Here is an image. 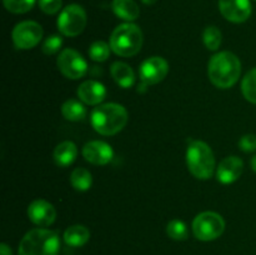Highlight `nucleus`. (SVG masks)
Segmentation results:
<instances>
[{
	"label": "nucleus",
	"instance_id": "1",
	"mask_svg": "<svg viewBox=\"0 0 256 255\" xmlns=\"http://www.w3.org/2000/svg\"><path fill=\"white\" fill-rule=\"evenodd\" d=\"M242 74L239 58L230 52H220L210 59L208 75L212 84L220 89L234 86Z\"/></svg>",
	"mask_w": 256,
	"mask_h": 255
},
{
	"label": "nucleus",
	"instance_id": "2",
	"mask_svg": "<svg viewBox=\"0 0 256 255\" xmlns=\"http://www.w3.org/2000/svg\"><path fill=\"white\" fill-rule=\"evenodd\" d=\"M90 122L95 132L110 136L124 129L128 122V112L122 105L108 102L94 108L90 115Z\"/></svg>",
	"mask_w": 256,
	"mask_h": 255
},
{
	"label": "nucleus",
	"instance_id": "3",
	"mask_svg": "<svg viewBox=\"0 0 256 255\" xmlns=\"http://www.w3.org/2000/svg\"><path fill=\"white\" fill-rule=\"evenodd\" d=\"M59 234L54 230L36 228L24 235L19 244V255H58Z\"/></svg>",
	"mask_w": 256,
	"mask_h": 255
},
{
	"label": "nucleus",
	"instance_id": "4",
	"mask_svg": "<svg viewBox=\"0 0 256 255\" xmlns=\"http://www.w3.org/2000/svg\"><path fill=\"white\" fill-rule=\"evenodd\" d=\"M186 164L189 172L196 179H210L215 169V156L212 148L202 140L190 142L186 150Z\"/></svg>",
	"mask_w": 256,
	"mask_h": 255
},
{
	"label": "nucleus",
	"instance_id": "5",
	"mask_svg": "<svg viewBox=\"0 0 256 255\" xmlns=\"http://www.w3.org/2000/svg\"><path fill=\"white\" fill-rule=\"evenodd\" d=\"M142 46V32L132 22L118 25L110 36V48L119 56H134Z\"/></svg>",
	"mask_w": 256,
	"mask_h": 255
},
{
	"label": "nucleus",
	"instance_id": "6",
	"mask_svg": "<svg viewBox=\"0 0 256 255\" xmlns=\"http://www.w3.org/2000/svg\"><path fill=\"white\" fill-rule=\"evenodd\" d=\"M225 230V222L220 214L215 212H204L196 215L192 222V232L202 242H212L218 239Z\"/></svg>",
	"mask_w": 256,
	"mask_h": 255
},
{
	"label": "nucleus",
	"instance_id": "7",
	"mask_svg": "<svg viewBox=\"0 0 256 255\" xmlns=\"http://www.w3.org/2000/svg\"><path fill=\"white\" fill-rule=\"evenodd\" d=\"M86 26V12L78 4L65 6L58 18V29L62 35L69 38L78 36Z\"/></svg>",
	"mask_w": 256,
	"mask_h": 255
},
{
	"label": "nucleus",
	"instance_id": "8",
	"mask_svg": "<svg viewBox=\"0 0 256 255\" xmlns=\"http://www.w3.org/2000/svg\"><path fill=\"white\" fill-rule=\"evenodd\" d=\"M12 42L16 49L29 50L36 46L42 38V28L32 20H25L12 29Z\"/></svg>",
	"mask_w": 256,
	"mask_h": 255
},
{
	"label": "nucleus",
	"instance_id": "9",
	"mask_svg": "<svg viewBox=\"0 0 256 255\" xmlns=\"http://www.w3.org/2000/svg\"><path fill=\"white\" fill-rule=\"evenodd\" d=\"M56 65L60 72L68 79L76 80L88 72V62L80 52L74 49H64L59 54Z\"/></svg>",
	"mask_w": 256,
	"mask_h": 255
},
{
	"label": "nucleus",
	"instance_id": "10",
	"mask_svg": "<svg viewBox=\"0 0 256 255\" xmlns=\"http://www.w3.org/2000/svg\"><path fill=\"white\" fill-rule=\"evenodd\" d=\"M168 72H169V64L164 58L152 56L144 60L139 68V75L142 80V86H139V89L162 82Z\"/></svg>",
	"mask_w": 256,
	"mask_h": 255
},
{
	"label": "nucleus",
	"instance_id": "11",
	"mask_svg": "<svg viewBox=\"0 0 256 255\" xmlns=\"http://www.w3.org/2000/svg\"><path fill=\"white\" fill-rule=\"evenodd\" d=\"M219 10L222 16L232 22H244L252 15L250 0H219Z\"/></svg>",
	"mask_w": 256,
	"mask_h": 255
},
{
	"label": "nucleus",
	"instance_id": "12",
	"mask_svg": "<svg viewBox=\"0 0 256 255\" xmlns=\"http://www.w3.org/2000/svg\"><path fill=\"white\" fill-rule=\"evenodd\" d=\"M28 216L30 222H34L38 226H49L55 222L56 210L54 205L44 199H36L28 206Z\"/></svg>",
	"mask_w": 256,
	"mask_h": 255
},
{
	"label": "nucleus",
	"instance_id": "13",
	"mask_svg": "<svg viewBox=\"0 0 256 255\" xmlns=\"http://www.w3.org/2000/svg\"><path fill=\"white\" fill-rule=\"evenodd\" d=\"M82 156L90 164L106 165L112 160L114 152L108 142L102 140H92L84 145Z\"/></svg>",
	"mask_w": 256,
	"mask_h": 255
},
{
	"label": "nucleus",
	"instance_id": "14",
	"mask_svg": "<svg viewBox=\"0 0 256 255\" xmlns=\"http://www.w3.org/2000/svg\"><path fill=\"white\" fill-rule=\"evenodd\" d=\"M244 169V162L238 156H228L220 162L216 169V178L222 184L236 182Z\"/></svg>",
	"mask_w": 256,
	"mask_h": 255
},
{
	"label": "nucleus",
	"instance_id": "15",
	"mask_svg": "<svg viewBox=\"0 0 256 255\" xmlns=\"http://www.w3.org/2000/svg\"><path fill=\"white\" fill-rule=\"evenodd\" d=\"M78 96L88 105H98L106 98V88L96 80H86L78 88Z\"/></svg>",
	"mask_w": 256,
	"mask_h": 255
},
{
	"label": "nucleus",
	"instance_id": "16",
	"mask_svg": "<svg viewBox=\"0 0 256 255\" xmlns=\"http://www.w3.org/2000/svg\"><path fill=\"white\" fill-rule=\"evenodd\" d=\"M54 162L58 166L66 168L72 165L78 158V148L72 142H62L54 150Z\"/></svg>",
	"mask_w": 256,
	"mask_h": 255
},
{
	"label": "nucleus",
	"instance_id": "17",
	"mask_svg": "<svg viewBox=\"0 0 256 255\" xmlns=\"http://www.w3.org/2000/svg\"><path fill=\"white\" fill-rule=\"evenodd\" d=\"M110 72H112V79H114V82H116L119 86L124 88V89H129V88H132V85H134L135 74L134 72H132V68H130L126 62H112V66H110Z\"/></svg>",
	"mask_w": 256,
	"mask_h": 255
},
{
	"label": "nucleus",
	"instance_id": "18",
	"mask_svg": "<svg viewBox=\"0 0 256 255\" xmlns=\"http://www.w3.org/2000/svg\"><path fill=\"white\" fill-rule=\"evenodd\" d=\"M112 8L114 14L125 22H134L140 15V9L134 0H112Z\"/></svg>",
	"mask_w": 256,
	"mask_h": 255
},
{
	"label": "nucleus",
	"instance_id": "19",
	"mask_svg": "<svg viewBox=\"0 0 256 255\" xmlns=\"http://www.w3.org/2000/svg\"><path fill=\"white\" fill-rule=\"evenodd\" d=\"M90 239V232L84 225H72L64 232V242L69 246L79 248L86 244Z\"/></svg>",
	"mask_w": 256,
	"mask_h": 255
},
{
	"label": "nucleus",
	"instance_id": "20",
	"mask_svg": "<svg viewBox=\"0 0 256 255\" xmlns=\"http://www.w3.org/2000/svg\"><path fill=\"white\" fill-rule=\"evenodd\" d=\"M62 116L70 122H80L86 116V108L79 100L69 99L62 106Z\"/></svg>",
	"mask_w": 256,
	"mask_h": 255
},
{
	"label": "nucleus",
	"instance_id": "21",
	"mask_svg": "<svg viewBox=\"0 0 256 255\" xmlns=\"http://www.w3.org/2000/svg\"><path fill=\"white\" fill-rule=\"evenodd\" d=\"M70 182L78 192H86L92 188V176L89 170L84 169V168H76L72 170V175H70Z\"/></svg>",
	"mask_w": 256,
	"mask_h": 255
},
{
	"label": "nucleus",
	"instance_id": "22",
	"mask_svg": "<svg viewBox=\"0 0 256 255\" xmlns=\"http://www.w3.org/2000/svg\"><path fill=\"white\" fill-rule=\"evenodd\" d=\"M242 92L248 102L256 104V68L250 70L242 79Z\"/></svg>",
	"mask_w": 256,
	"mask_h": 255
},
{
	"label": "nucleus",
	"instance_id": "23",
	"mask_svg": "<svg viewBox=\"0 0 256 255\" xmlns=\"http://www.w3.org/2000/svg\"><path fill=\"white\" fill-rule=\"evenodd\" d=\"M166 232L172 239L178 240V242H182L186 240L189 236V230H188L186 224L179 219H174L168 224Z\"/></svg>",
	"mask_w": 256,
	"mask_h": 255
},
{
	"label": "nucleus",
	"instance_id": "24",
	"mask_svg": "<svg viewBox=\"0 0 256 255\" xmlns=\"http://www.w3.org/2000/svg\"><path fill=\"white\" fill-rule=\"evenodd\" d=\"M202 40L208 49L212 52L218 50L222 44V32L214 25L205 28L204 32H202Z\"/></svg>",
	"mask_w": 256,
	"mask_h": 255
},
{
	"label": "nucleus",
	"instance_id": "25",
	"mask_svg": "<svg viewBox=\"0 0 256 255\" xmlns=\"http://www.w3.org/2000/svg\"><path fill=\"white\" fill-rule=\"evenodd\" d=\"M110 45L106 44L105 42H95L90 45L89 48V56L90 59L94 60V62H105V60L109 58L110 54Z\"/></svg>",
	"mask_w": 256,
	"mask_h": 255
},
{
	"label": "nucleus",
	"instance_id": "26",
	"mask_svg": "<svg viewBox=\"0 0 256 255\" xmlns=\"http://www.w3.org/2000/svg\"><path fill=\"white\" fill-rule=\"evenodd\" d=\"M8 12L12 14H25L32 9L35 0H2Z\"/></svg>",
	"mask_w": 256,
	"mask_h": 255
},
{
	"label": "nucleus",
	"instance_id": "27",
	"mask_svg": "<svg viewBox=\"0 0 256 255\" xmlns=\"http://www.w3.org/2000/svg\"><path fill=\"white\" fill-rule=\"evenodd\" d=\"M62 45V39L59 35H52L42 42V50L45 55H52L60 50Z\"/></svg>",
	"mask_w": 256,
	"mask_h": 255
},
{
	"label": "nucleus",
	"instance_id": "28",
	"mask_svg": "<svg viewBox=\"0 0 256 255\" xmlns=\"http://www.w3.org/2000/svg\"><path fill=\"white\" fill-rule=\"evenodd\" d=\"M62 0H39V8L45 14H56L62 8Z\"/></svg>",
	"mask_w": 256,
	"mask_h": 255
},
{
	"label": "nucleus",
	"instance_id": "29",
	"mask_svg": "<svg viewBox=\"0 0 256 255\" xmlns=\"http://www.w3.org/2000/svg\"><path fill=\"white\" fill-rule=\"evenodd\" d=\"M239 148L245 152H252L256 150V135L246 134L240 139Z\"/></svg>",
	"mask_w": 256,
	"mask_h": 255
},
{
	"label": "nucleus",
	"instance_id": "30",
	"mask_svg": "<svg viewBox=\"0 0 256 255\" xmlns=\"http://www.w3.org/2000/svg\"><path fill=\"white\" fill-rule=\"evenodd\" d=\"M0 255H12V249H10L5 242H2V244L0 245Z\"/></svg>",
	"mask_w": 256,
	"mask_h": 255
},
{
	"label": "nucleus",
	"instance_id": "31",
	"mask_svg": "<svg viewBox=\"0 0 256 255\" xmlns=\"http://www.w3.org/2000/svg\"><path fill=\"white\" fill-rule=\"evenodd\" d=\"M252 169L256 172V155L252 159Z\"/></svg>",
	"mask_w": 256,
	"mask_h": 255
},
{
	"label": "nucleus",
	"instance_id": "32",
	"mask_svg": "<svg viewBox=\"0 0 256 255\" xmlns=\"http://www.w3.org/2000/svg\"><path fill=\"white\" fill-rule=\"evenodd\" d=\"M142 2H144V4H146V5H152V4H155L158 0H142Z\"/></svg>",
	"mask_w": 256,
	"mask_h": 255
}]
</instances>
